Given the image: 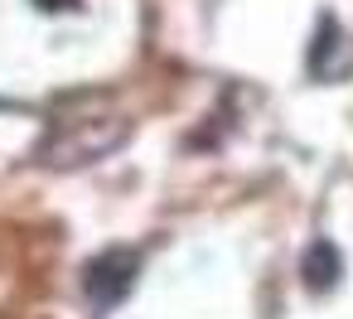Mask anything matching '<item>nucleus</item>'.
I'll return each mask as SVG.
<instances>
[{
  "label": "nucleus",
  "mask_w": 353,
  "mask_h": 319,
  "mask_svg": "<svg viewBox=\"0 0 353 319\" xmlns=\"http://www.w3.org/2000/svg\"><path fill=\"white\" fill-rule=\"evenodd\" d=\"M126 116H112V112H97V116H54L49 126V141H44V160L59 165V169H73V165H92L102 160L107 150H117L126 141Z\"/></svg>",
  "instance_id": "f257e3e1"
},
{
  "label": "nucleus",
  "mask_w": 353,
  "mask_h": 319,
  "mask_svg": "<svg viewBox=\"0 0 353 319\" xmlns=\"http://www.w3.org/2000/svg\"><path fill=\"white\" fill-rule=\"evenodd\" d=\"M136 276H141V251H136V247H107V251H97V256L83 266L78 285H83L88 305L107 314V309H117V305L131 295Z\"/></svg>",
  "instance_id": "f03ea898"
},
{
  "label": "nucleus",
  "mask_w": 353,
  "mask_h": 319,
  "mask_svg": "<svg viewBox=\"0 0 353 319\" xmlns=\"http://www.w3.org/2000/svg\"><path fill=\"white\" fill-rule=\"evenodd\" d=\"M339 276H343L339 247H334L329 237H314V242L305 247V256H300V280H305V290H310V295H329V290L339 285Z\"/></svg>",
  "instance_id": "7ed1b4c3"
},
{
  "label": "nucleus",
  "mask_w": 353,
  "mask_h": 319,
  "mask_svg": "<svg viewBox=\"0 0 353 319\" xmlns=\"http://www.w3.org/2000/svg\"><path fill=\"white\" fill-rule=\"evenodd\" d=\"M343 44H348V39H343L339 20H334V15H319L314 44H310V73H314L319 83H334V78H339V63H334V54H343V59H348V49H343Z\"/></svg>",
  "instance_id": "20e7f679"
},
{
  "label": "nucleus",
  "mask_w": 353,
  "mask_h": 319,
  "mask_svg": "<svg viewBox=\"0 0 353 319\" xmlns=\"http://www.w3.org/2000/svg\"><path fill=\"white\" fill-rule=\"evenodd\" d=\"M34 6H39L44 15H59V10H73V6H78V0H34Z\"/></svg>",
  "instance_id": "39448f33"
}]
</instances>
